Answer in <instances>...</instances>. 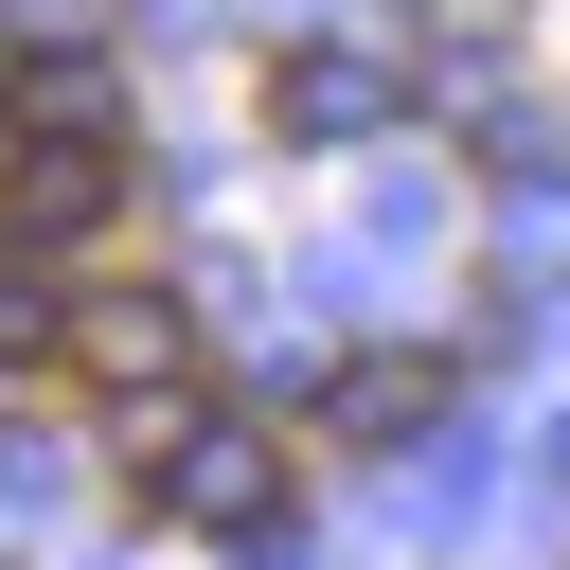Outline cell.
Listing matches in <instances>:
<instances>
[{
  "mask_svg": "<svg viewBox=\"0 0 570 570\" xmlns=\"http://www.w3.org/2000/svg\"><path fill=\"white\" fill-rule=\"evenodd\" d=\"M107 196H125V160H107V142H53V125H36V142H0V232H18V249L107 232Z\"/></svg>",
  "mask_w": 570,
  "mask_h": 570,
  "instance_id": "cell-1",
  "label": "cell"
},
{
  "mask_svg": "<svg viewBox=\"0 0 570 570\" xmlns=\"http://www.w3.org/2000/svg\"><path fill=\"white\" fill-rule=\"evenodd\" d=\"M267 107H285V125H374V71H356V53H303Z\"/></svg>",
  "mask_w": 570,
  "mask_h": 570,
  "instance_id": "cell-2",
  "label": "cell"
}]
</instances>
